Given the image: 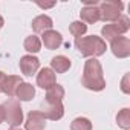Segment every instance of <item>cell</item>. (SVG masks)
<instances>
[{"label":"cell","instance_id":"1","mask_svg":"<svg viewBox=\"0 0 130 130\" xmlns=\"http://www.w3.org/2000/svg\"><path fill=\"white\" fill-rule=\"evenodd\" d=\"M81 84L93 92H101L106 89V80L103 75V68L101 63L96 58H87L84 61V71H83V78Z\"/></svg>","mask_w":130,"mask_h":130},{"label":"cell","instance_id":"2","mask_svg":"<svg viewBox=\"0 0 130 130\" xmlns=\"http://www.w3.org/2000/svg\"><path fill=\"white\" fill-rule=\"evenodd\" d=\"M75 47L78 49V52L83 57H90V58L103 55L107 49L106 41L98 35H89V37L77 38L75 40Z\"/></svg>","mask_w":130,"mask_h":130},{"label":"cell","instance_id":"3","mask_svg":"<svg viewBox=\"0 0 130 130\" xmlns=\"http://www.w3.org/2000/svg\"><path fill=\"white\" fill-rule=\"evenodd\" d=\"M130 29V20L127 15H121L115 23L112 25H106L103 29H101V34L106 40H115L116 37H121L122 34H125L127 31Z\"/></svg>","mask_w":130,"mask_h":130},{"label":"cell","instance_id":"4","mask_svg":"<svg viewBox=\"0 0 130 130\" xmlns=\"http://www.w3.org/2000/svg\"><path fill=\"white\" fill-rule=\"evenodd\" d=\"M124 9L122 2H101L98 3V11H100V20L104 22H116L121 17V12Z\"/></svg>","mask_w":130,"mask_h":130},{"label":"cell","instance_id":"5","mask_svg":"<svg viewBox=\"0 0 130 130\" xmlns=\"http://www.w3.org/2000/svg\"><path fill=\"white\" fill-rule=\"evenodd\" d=\"M2 106L5 110V121L11 127H17L23 122V109L17 100H8Z\"/></svg>","mask_w":130,"mask_h":130},{"label":"cell","instance_id":"6","mask_svg":"<svg viewBox=\"0 0 130 130\" xmlns=\"http://www.w3.org/2000/svg\"><path fill=\"white\" fill-rule=\"evenodd\" d=\"M43 116L46 119H52V121H58L63 118L64 115V107L63 103H49V101H43L41 103V110Z\"/></svg>","mask_w":130,"mask_h":130},{"label":"cell","instance_id":"7","mask_svg":"<svg viewBox=\"0 0 130 130\" xmlns=\"http://www.w3.org/2000/svg\"><path fill=\"white\" fill-rule=\"evenodd\" d=\"M110 49L115 57L118 58H127L130 55V40L127 37H116L110 43Z\"/></svg>","mask_w":130,"mask_h":130},{"label":"cell","instance_id":"8","mask_svg":"<svg viewBox=\"0 0 130 130\" xmlns=\"http://www.w3.org/2000/svg\"><path fill=\"white\" fill-rule=\"evenodd\" d=\"M40 68V60L32 55H25L20 58V71L26 77H32Z\"/></svg>","mask_w":130,"mask_h":130},{"label":"cell","instance_id":"9","mask_svg":"<svg viewBox=\"0 0 130 130\" xmlns=\"http://www.w3.org/2000/svg\"><path fill=\"white\" fill-rule=\"evenodd\" d=\"M44 127H46V118L43 116V113L38 110L29 112L26 122H25V128L26 130H43Z\"/></svg>","mask_w":130,"mask_h":130},{"label":"cell","instance_id":"10","mask_svg":"<svg viewBox=\"0 0 130 130\" xmlns=\"http://www.w3.org/2000/svg\"><path fill=\"white\" fill-rule=\"evenodd\" d=\"M54 84H57V81H55V72L51 68H43L38 72V75H37V86L47 90Z\"/></svg>","mask_w":130,"mask_h":130},{"label":"cell","instance_id":"11","mask_svg":"<svg viewBox=\"0 0 130 130\" xmlns=\"http://www.w3.org/2000/svg\"><path fill=\"white\" fill-rule=\"evenodd\" d=\"M41 41H43L44 47H47L49 51H54V49H58V47L61 46V43H63V37H61L60 32L49 29V31L43 32V35H41Z\"/></svg>","mask_w":130,"mask_h":130},{"label":"cell","instance_id":"12","mask_svg":"<svg viewBox=\"0 0 130 130\" xmlns=\"http://www.w3.org/2000/svg\"><path fill=\"white\" fill-rule=\"evenodd\" d=\"M80 17H81V22L86 25H93L100 20V11H98V5H89V6H84L80 12Z\"/></svg>","mask_w":130,"mask_h":130},{"label":"cell","instance_id":"13","mask_svg":"<svg viewBox=\"0 0 130 130\" xmlns=\"http://www.w3.org/2000/svg\"><path fill=\"white\" fill-rule=\"evenodd\" d=\"M71 60L64 55H57L51 60V69L57 74H64L71 69Z\"/></svg>","mask_w":130,"mask_h":130},{"label":"cell","instance_id":"14","mask_svg":"<svg viewBox=\"0 0 130 130\" xmlns=\"http://www.w3.org/2000/svg\"><path fill=\"white\" fill-rule=\"evenodd\" d=\"M31 26H32V29H34V32H46V31H49L52 26H54V23H52V19L49 17V15H44V14H41V15H38V17H35L34 20H32V23H31Z\"/></svg>","mask_w":130,"mask_h":130},{"label":"cell","instance_id":"15","mask_svg":"<svg viewBox=\"0 0 130 130\" xmlns=\"http://www.w3.org/2000/svg\"><path fill=\"white\" fill-rule=\"evenodd\" d=\"M23 81H22V78L20 77H17V75H8L6 77V80H5V83H3V93H6L9 98H12V96H15V93H17V89H19V86L22 84Z\"/></svg>","mask_w":130,"mask_h":130},{"label":"cell","instance_id":"16","mask_svg":"<svg viewBox=\"0 0 130 130\" xmlns=\"http://www.w3.org/2000/svg\"><path fill=\"white\" fill-rule=\"evenodd\" d=\"M64 98V87L61 84H54L51 89H47L46 92V100L49 103H61Z\"/></svg>","mask_w":130,"mask_h":130},{"label":"cell","instance_id":"17","mask_svg":"<svg viewBox=\"0 0 130 130\" xmlns=\"http://www.w3.org/2000/svg\"><path fill=\"white\" fill-rule=\"evenodd\" d=\"M22 101H31L34 96H35V87L31 84V83H22L17 89V93H15Z\"/></svg>","mask_w":130,"mask_h":130},{"label":"cell","instance_id":"18","mask_svg":"<svg viewBox=\"0 0 130 130\" xmlns=\"http://www.w3.org/2000/svg\"><path fill=\"white\" fill-rule=\"evenodd\" d=\"M23 46H25V49H26L28 52L35 54V52H38V51L41 49V41H40V38H38L37 35H29V37H26Z\"/></svg>","mask_w":130,"mask_h":130},{"label":"cell","instance_id":"19","mask_svg":"<svg viewBox=\"0 0 130 130\" xmlns=\"http://www.w3.org/2000/svg\"><path fill=\"white\" fill-rule=\"evenodd\" d=\"M116 122L121 128L128 130L130 128V109H122L118 115H116Z\"/></svg>","mask_w":130,"mask_h":130},{"label":"cell","instance_id":"20","mask_svg":"<svg viewBox=\"0 0 130 130\" xmlns=\"http://www.w3.org/2000/svg\"><path fill=\"white\" fill-rule=\"evenodd\" d=\"M71 130H92V122L84 116H78L71 122Z\"/></svg>","mask_w":130,"mask_h":130},{"label":"cell","instance_id":"21","mask_svg":"<svg viewBox=\"0 0 130 130\" xmlns=\"http://www.w3.org/2000/svg\"><path fill=\"white\" fill-rule=\"evenodd\" d=\"M87 31V25H84L83 22H72L71 26H69V32L77 37V38H81Z\"/></svg>","mask_w":130,"mask_h":130},{"label":"cell","instance_id":"22","mask_svg":"<svg viewBox=\"0 0 130 130\" xmlns=\"http://www.w3.org/2000/svg\"><path fill=\"white\" fill-rule=\"evenodd\" d=\"M121 90L124 93H130V74H125L121 81Z\"/></svg>","mask_w":130,"mask_h":130},{"label":"cell","instance_id":"23","mask_svg":"<svg viewBox=\"0 0 130 130\" xmlns=\"http://www.w3.org/2000/svg\"><path fill=\"white\" fill-rule=\"evenodd\" d=\"M5 80H6V75H5V72H2V71H0V93H2V90H3V83H5Z\"/></svg>","mask_w":130,"mask_h":130},{"label":"cell","instance_id":"24","mask_svg":"<svg viewBox=\"0 0 130 130\" xmlns=\"http://www.w3.org/2000/svg\"><path fill=\"white\" fill-rule=\"evenodd\" d=\"M5 121V110H3V106L0 104V124Z\"/></svg>","mask_w":130,"mask_h":130},{"label":"cell","instance_id":"25","mask_svg":"<svg viewBox=\"0 0 130 130\" xmlns=\"http://www.w3.org/2000/svg\"><path fill=\"white\" fill-rule=\"evenodd\" d=\"M54 5H55V3H47V5H43V3H38V6H40V8H52Z\"/></svg>","mask_w":130,"mask_h":130},{"label":"cell","instance_id":"26","mask_svg":"<svg viewBox=\"0 0 130 130\" xmlns=\"http://www.w3.org/2000/svg\"><path fill=\"white\" fill-rule=\"evenodd\" d=\"M3 25H5V20H3L2 15H0V28H3Z\"/></svg>","mask_w":130,"mask_h":130},{"label":"cell","instance_id":"27","mask_svg":"<svg viewBox=\"0 0 130 130\" xmlns=\"http://www.w3.org/2000/svg\"><path fill=\"white\" fill-rule=\"evenodd\" d=\"M9 130H22V128H17V127H11Z\"/></svg>","mask_w":130,"mask_h":130}]
</instances>
